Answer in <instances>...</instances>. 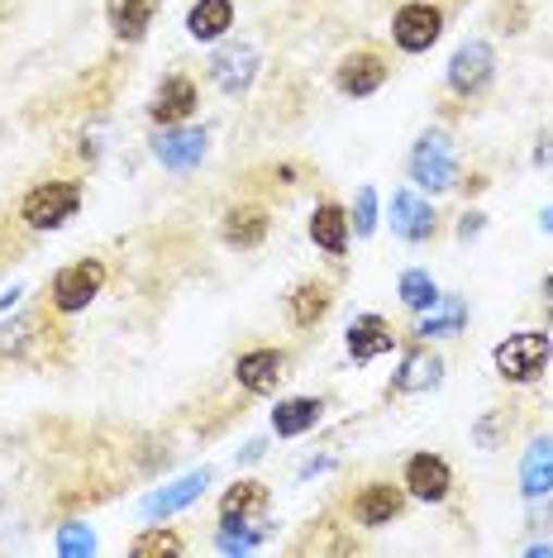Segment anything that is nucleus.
<instances>
[{
  "label": "nucleus",
  "instance_id": "1",
  "mask_svg": "<svg viewBox=\"0 0 553 558\" xmlns=\"http://www.w3.org/2000/svg\"><path fill=\"white\" fill-rule=\"evenodd\" d=\"M492 359H496V373L506 377V383L525 387V383H534V377H544V367L553 359V339L544 329H520V335L501 339Z\"/></svg>",
  "mask_w": 553,
  "mask_h": 558
},
{
  "label": "nucleus",
  "instance_id": "2",
  "mask_svg": "<svg viewBox=\"0 0 553 558\" xmlns=\"http://www.w3.org/2000/svg\"><path fill=\"white\" fill-rule=\"evenodd\" d=\"M410 177L425 186V192H448V186L458 182L454 138H448L444 130L420 134V144H415V154H410Z\"/></svg>",
  "mask_w": 553,
  "mask_h": 558
},
{
  "label": "nucleus",
  "instance_id": "3",
  "mask_svg": "<svg viewBox=\"0 0 553 558\" xmlns=\"http://www.w3.org/2000/svg\"><path fill=\"white\" fill-rule=\"evenodd\" d=\"M82 206V186L77 182H39L29 196H24V225L29 230H58V225H67L72 215Z\"/></svg>",
  "mask_w": 553,
  "mask_h": 558
},
{
  "label": "nucleus",
  "instance_id": "4",
  "mask_svg": "<svg viewBox=\"0 0 553 558\" xmlns=\"http://www.w3.org/2000/svg\"><path fill=\"white\" fill-rule=\"evenodd\" d=\"M444 34V10L430 5V0H415V5H401L392 20V39L401 53H430Z\"/></svg>",
  "mask_w": 553,
  "mask_h": 558
},
{
  "label": "nucleus",
  "instance_id": "5",
  "mask_svg": "<svg viewBox=\"0 0 553 558\" xmlns=\"http://www.w3.org/2000/svg\"><path fill=\"white\" fill-rule=\"evenodd\" d=\"M100 287H106V263L82 258V263H72V268H62L53 277V306L62 315H77L100 296Z\"/></svg>",
  "mask_w": 553,
  "mask_h": 558
},
{
  "label": "nucleus",
  "instance_id": "6",
  "mask_svg": "<svg viewBox=\"0 0 553 558\" xmlns=\"http://www.w3.org/2000/svg\"><path fill=\"white\" fill-rule=\"evenodd\" d=\"M258 77V48L254 44H224L216 58H210V82L220 86L224 96H244Z\"/></svg>",
  "mask_w": 553,
  "mask_h": 558
},
{
  "label": "nucleus",
  "instance_id": "7",
  "mask_svg": "<svg viewBox=\"0 0 553 558\" xmlns=\"http://www.w3.org/2000/svg\"><path fill=\"white\" fill-rule=\"evenodd\" d=\"M492 72H496L492 48H487L482 39H472V44L458 48L454 62H448V86H454L458 96H477L487 82H492Z\"/></svg>",
  "mask_w": 553,
  "mask_h": 558
},
{
  "label": "nucleus",
  "instance_id": "8",
  "mask_svg": "<svg viewBox=\"0 0 553 558\" xmlns=\"http://www.w3.org/2000/svg\"><path fill=\"white\" fill-rule=\"evenodd\" d=\"M153 158L168 172H192L200 158H206V130H182V124H168L153 138Z\"/></svg>",
  "mask_w": 553,
  "mask_h": 558
},
{
  "label": "nucleus",
  "instance_id": "9",
  "mask_svg": "<svg viewBox=\"0 0 553 558\" xmlns=\"http://www.w3.org/2000/svg\"><path fill=\"white\" fill-rule=\"evenodd\" d=\"M334 82H339V92H344V96H372V92H382L386 58L372 53V48H358V53H348L344 62H339Z\"/></svg>",
  "mask_w": 553,
  "mask_h": 558
},
{
  "label": "nucleus",
  "instance_id": "10",
  "mask_svg": "<svg viewBox=\"0 0 553 558\" xmlns=\"http://www.w3.org/2000/svg\"><path fill=\"white\" fill-rule=\"evenodd\" d=\"M448 487H454V473H448V463L439 459V453H415L406 463V492L420 501H444Z\"/></svg>",
  "mask_w": 553,
  "mask_h": 558
},
{
  "label": "nucleus",
  "instance_id": "11",
  "mask_svg": "<svg viewBox=\"0 0 553 558\" xmlns=\"http://www.w3.org/2000/svg\"><path fill=\"white\" fill-rule=\"evenodd\" d=\"M282 367H286V359L276 349H248V353H238L234 377H238V387L244 391L268 397V391H276V383H282Z\"/></svg>",
  "mask_w": 553,
  "mask_h": 558
},
{
  "label": "nucleus",
  "instance_id": "12",
  "mask_svg": "<svg viewBox=\"0 0 553 558\" xmlns=\"http://www.w3.org/2000/svg\"><path fill=\"white\" fill-rule=\"evenodd\" d=\"M401 506H406V492L392 487V482H368V487L354 497V520L358 525H392L401 515Z\"/></svg>",
  "mask_w": 553,
  "mask_h": 558
},
{
  "label": "nucleus",
  "instance_id": "13",
  "mask_svg": "<svg viewBox=\"0 0 553 558\" xmlns=\"http://www.w3.org/2000/svg\"><path fill=\"white\" fill-rule=\"evenodd\" d=\"M344 344H348V359L354 363H372V359H382V353H392L396 335H392V325H386L382 315H358V320L348 325Z\"/></svg>",
  "mask_w": 553,
  "mask_h": 558
},
{
  "label": "nucleus",
  "instance_id": "14",
  "mask_svg": "<svg viewBox=\"0 0 553 558\" xmlns=\"http://www.w3.org/2000/svg\"><path fill=\"white\" fill-rule=\"evenodd\" d=\"M392 230L406 239V244H425L434 234V206L420 201L415 192H396L392 196Z\"/></svg>",
  "mask_w": 553,
  "mask_h": 558
},
{
  "label": "nucleus",
  "instance_id": "15",
  "mask_svg": "<svg viewBox=\"0 0 553 558\" xmlns=\"http://www.w3.org/2000/svg\"><path fill=\"white\" fill-rule=\"evenodd\" d=\"M196 110V82L192 77H168L153 92V106H148V116H153V124H182L186 116Z\"/></svg>",
  "mask_w": 553,
  "mask_h": 558
},
{
  "label": "nucleus",
  "instance_id": "16",
  "mask_svg": "<svg viewBox=\"0 0 553 558\" xmlns=\"http://www.w3.org/2000/svg\"><path fill=\"white\" fill-rule=\"evenodd\" d=\"M210 487V473L200 468V473H186V477H177L172 487H162V492H153V497L144 501V515L148 520H158V515H177V511H186L192 501H200V492Z\"/></svg>",
  "mask_w": 553,
  "mask_h": 558
},
{
  "label": "nucleus",
  "instance_id": "17",
  "mask_svg": "<svg viewBox=\"0 0 553 558\" xmlns=\"http://www.w3.org/2000/svg\"><path fill=\"white\" fill-rule=\"evenodd\" d=\"M268 210L262 206H234L230 215H224V225H220V234H224V244H234V248H258L262 239H268Z\"/></svg>",
  "mask_w": 553,
  "mask_h": 558
},
{
  "label": "nucleus",
  "instance_id": "18",
  "mask_svg": "<svg viewBox=\"0 0 553 558\" xmlns=\"http://www.w3.org/2000/svg\"><path fill=\"white\" fill-rule=\"evenodd\" d=\"M224 29H234V0H196L186 15V34L196 44H216Z\"/></svg>",
  "mask_w": 553,
  "mask_h": 558
},
{
  "label": "nucleus",
  "instance_id": "19",
  "mask_svg": "<svg viewBox=\"0 0 553 558\" xmlns=\"http://www.w3.org/2000/svg\"><path fill=\"white\" fill-rule=\"evenodd\" d=\"M348 210L344 206H334V201H324V206H316V215H310V239H316V248H324V253H344L348 248Z\"/></svg>",
  "mask_w": 553,
  "mask_h": 558
},
{
  "label": "nucleus",
  "instance_id": "20",
  "mask_svg": "<svg viewBox=\"0 0 553 558\" xmlns=\"http://www.w3.org/2000/svg\"><path fill=\"white\" fill-rule=\"evenodd\" d=\"M158 15V0H110V29L124 44H138Z\"/></svg>",
  "mask_w": 553,
  "mask_h": 558
},
{
  "label": "nucleus",
  "instance_id": "21",
  "mask_svg": "<svg viewBox=\"0 0 553 558\" xmlns=\"http://www.w3.org/2000/svg\"><path fill=\"white\" fill-rule=\"evenodd\" d=\"M439 377H444V359L430 349H410L406 359H401V373H396V391H430L439 387Z\"/></svg>",
  "mask_w": 553,
  "mask_h": 558
},
{
  "label": "nucleus",
  "instance_id": "22",
  "mask_svg": "<svg viewBox=\"0 0 553 558\" xmlns=\"http://www.w3.org/2000/svg\"><path fill=\"white\" fill-rule=\"evenodd\" d=\"M320 411L324 405L316 397H286V401H276V411H272V429L282 439H296V435H306V429L320 425Z\"/></svg>",
  "mask_w": 553,
  "mask_h": 558
},
{
  "label": "nucleus",
  "instance_id": "23",
  "mask_svg": "<svg viewBox=\"0 0 553 558\" xmlns=\"http://www.w3.org/2000/svg\"><path fill=\"white\" fill-rule=\"evenodd\" d=\"M520 492L525 497H549L553 492V439H534L520 463Z\"/></svg>",
  "mask_w": 553,
  "mask_h": 558
},
{
  "label": "nucleus",
  "instance_id": "24",
  "mask_svg": "<svg viewBox=\"0 0 553 558\" xmlns=\"http://www.w3.org/2000/svg\"><path fill=\"white\" fill-rule=\"evenodd\" d=\"M330 306H334V296H330V287L324 282H300V287H292V296H286L292 325H300V329L320 325L324 315H330Z\"/></svg>",
  "mask_w": 553,
  "mask_h": 558
},
{
  "label": "nucleus",
  "instance_id": "25",
  "mask_svg": "<svg viewBox=\"0 0 553 558\" xmlns=\"http://www.w3.org/2000/svg\"><path fill=\"white\" fill-rule=\"evenodd\" d=\"M262 535H268V525H262V515H220V554H248L258 549Z\"/></svg>",
  "mask_w": 553,
  "mask_h": 558
},
{
  "label": "nucleus",
  "instance_id": "26",
  "mask_svg": "<svg viewBox=\"0 0 553 558\" xmlns=\"http://www.w3.org/2000/svg\"><path fill=\"white\" fill-rule=\"evenodd\" d=\"M463 320H468V306H463L458 296H439L430 311H425V320L415 325V335L425 339H448V335H463Z\"/></svg>",
  "mask_w": 553,
  "mask_h": 558
},
{
  "label": "nucleus",
  "instance_id": "27",
  "mask_svg": "<svg viewBox=\"0 0 553 558\" xmlns=\"http://www.w3.org/2000/svg\"><path fill=\"white\" fill-rule=\"evenodd\" d=\"M268 511V487L262 482H234L220 501V515H262Z\"/></svg>",
  "mask_w": 553,
  "mask_h": 558
},
{
  "label": "nucleus",
  "instance_id": "28",
  "mask_svg": "<svg viewBox=\"0 0 553 558\" xmlns=\"http://www.w3.org/2000/svg\"><path fill=\"white\" fill-rule=\"evenodd\" d=\"M396 291H401V301H406L410 311H430L434 301H439V287H434V277L425 272V268H410V272H401V282H396Z\"/></svg>",
  "mask_w": 553,
  "mask_h": 558
},
{
  "label": "nucleus",
  "instance_id": "29",
  "mask_svg": "<svg viewBox=\"0 0 553 558\" xmlns=\"http://www.w3.org/2000/svg\"><path fill=\"white\" fill-rule=\"evenodd\" d=\"M186 549V544L177 539V535H172V530H144V535H138L134 539V558H162V554H182Z\"/></svg>",
  "mask_w": 553,
  "mask_h": 558
},
{
  "label": "nucleus",
  "instance_id": "30",
  "mask_svg": "<svg viewBox=\"0 0 553 558\" xmlns=\"http://www.w3.org/2000/svg\"><path fill=\"white\" fill-rule=\"evenodd\" d=\"M96 549V535L86 525H62L58 530V554L62 558H77V554H91Z\"/></svg>",
  "mask_w": 553,
  "mask_h": 558
},
{
  "label": "nucleus",
  "instance_id": "31",
  "mask_svg": "<svg viewBox=\"0 0 553 558\" xmlns=\"http://www.w3.org/2000/svg\"><path fill=\"white\" fill-rule=\"evenodd\" d=\"M348 225H354L358 239H368L377 230V192H372V186H362V192H358V206H354V220H348Z\"/></svg>",
  "mask_w": 553,
  "mask_h": 558
},
{
  "label": "nucleus",
  "instance_id": "32",
  "mask_svg": "<svg viewBox=\"0 0 553 558\" xmlns=\"http://www.w3.org/2000/svg\"><path fill=\"white\" fill-rule=\"evenodd\" d=\"M29 320H10L0 325V353H24V344H29Z\"/></svg>",
  "mask_w": 553,
  "mask_h": 558
},
{
  "label": "nucleus",
  "instance_id": "33",
  "mask_svg": "<svg viewBox=\"0 0 553 558\" xmlns=\"http://www.w3.org/2000/svg\"><path fill=\"white\" fill-rule=\"evenodd\" d=\"M482 220H487V215H463V220H458V239H463V244H468V239H477V234H482Z\"/></svg>",
  "mask_w": 553,
  "mask_h": 558
},
{
  "label": "nucleus",
  "instance_id": "34",
  "mask_svg": "<svg viewBox=\"0 0 553 558\" xmlns=\"http://www.w3.org/2000/svg\"><path fill=\"white\" fill-rule=\"evenodd\" d=\"M262 449H268V444H262V439H254V444H248V449H244V463H254V459H262Z\"/></svg>",
  "mask_w": 553,
  "mask_h": 558
},
{
  "label": "nucleus",
  "instance_id": "35",
  "mask_svg": "<svg viewBox=\"0 0 553 558\" xmlns=\"http://www.w3.org/2000/svg\"><path fill=\"white\" fill-rule=\"evenodd\" d=\"M534 162H539V168H544V162H553V144H539V148H534Z\"/></svg>",
  "mask_w": 553,
  "mask_h": 558
},
{
  "label": "nucleus",
  "instance_id": "36",
  "mask_svg": "<svg viewBox=\"0 0 553 558\" xmlns=\"http://www.w3.org/2000/svg\"><path fill=\"white\" fill-rule=\"evenodd\" d=\"M539 225H544V230H549V234H553V206H549V210H544V215H539Z\"/></svg>",
  "mask_w": 553,
  "mask_h": 558
},
{
  "label": "nucleus",
  "instance_id": "37",
  "mask_svg": "<svg viewBox=\"0 0 553 558\" xmlns=\"http://www.w3.org/2000/svg\"><path fill=\"white\" fill-rule=\"evenodd\" d=\"M544 301H549V306H553V272L544 277Z\"/></svg>",
  "mask_w": 553,
  "mask_h": 558
},
{
  "label": "nucleus",
  "instance_id": "38",
  "mask_svg": "<svg viewBox=\"0 0 553 558\" xmlns=\"http://www.w3.org/2000/svg\"><path fill=\"white\" fill-rule=\"evenodd\" d=\"M549 525H553V506H549Z\"/></svg>",
  "mask_w": 553,
  "mask_h": 558
}]
</instances>
